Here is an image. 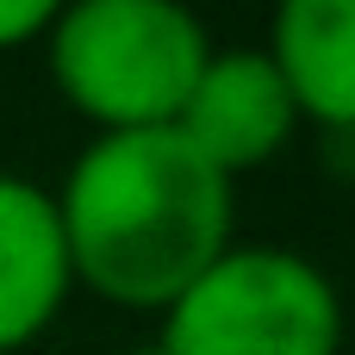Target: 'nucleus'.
Returning <instances> with one entry per match:
<instances>
[{"mask_svg": "<svg viewBox=\"0 0 355 355\" xmlns=\"http://www.w3.org/2000/svg\"><path fill=\"white\" fill-rule=\"evenodd\" d=\"M44 50L62 100L100 131H162L181 119L212 37L175 0H75L56 6Z\"/></svg>", "mask_w": 355, "mask_h": 355, "instance_id": "obj_2", "label": "nucleus"}, {"mask_svg": "<svg viewBox=\"0 0 355 355\" xmlns=\"http://www.w3.org/2000/svg\"><path fill=\"white\" fill-rule=\"evenodd\" d=\"M300 125V106L275 69L268 50L256 44H231V50H212L175 131L218 168V175H243L256 162H268Z\"/></svg>", "mask_w": 355, "mask_h": 355, "instance_id": "obj_4", "label": "nucleus"}, {"mask_svg": "<svg viewBox=\"0 0 355 355\" xmlns=\"http://www.w3.org/2000/svg\"><path fill=\"white\" fill-rule=\"evenodd\" d=\"M69 243L56 193L19 175H0V355L25 349L69 300Z\"/></svg>", "mask_w": 355, "mask_h": 355, "instance_id": "obj_5", "label": "nucleus"}, {"mask_svg": "<svg viewBox=\"0 0 355 355\" xmlns=\"http://www.w3.org/2000/svg\"><path fill=\"white\" fill-rule=\"evenodd\" d=\"M50 19H56L50 0H0V50H6V44H31V37H44Z\"/></svg>", "mask_w": 355, "mask_h": 355, "instance_id": "obj_7", "label": "nucleus"}, {"mask_svg": "<svg viewBox=\"0 0 355 355\" xmlns=\"http://www.w3.org/2000/svg\"><path fill=\"white\" fill-rule=\"evenodd\" d=\"M137 355H168V349H162V343H156V349H137Z\"/></svg>", "mask_w": 355, "mask_h": 355, "instance_id": "obj_8", "label": "nucleus"}, {"mask_svg": "<svg viewBox=\"0 0 355 355\" xmlns=\"http://www.w3.org/2000/svg\"><path fill=\"white\" fill-rule=\"evenodd\" d=\"M300 119L355 131V0H287L268 44Z\"/></svg>", "mask_w": 355, "mask_h": 355, "instance_id": "obj_6", "label": "nucleus"}, {"mask_svg": "<svg viewBox=\"0 0 355 355\" xmlns=\"http://www.w3.org/2000/svg\"><path fill=\"white\" fill-rule=\"evenodd\" d=\"M168 355H337L343 300L331 275L287 243H231L168 312Z\"/></svg>", "mask_w": 355, "mask_h": 355, "instance_id": "obj_3", "label": "nucleus"}, {"mask_svg": "<svg viewBox=\"0 0 355 355\" xmlns=\"http://www.w3.org/2000/svg\"><path fill=\"white\" fill-rule=\"evenodd\" d=\"M75 281L112 306L168 312L231 250V175L175 125L100 131L56 187Z\"/></svg>", "mask_w": 355, "mask_h": 355, "instance_id": "obj_1", "label": "nucleus"}]
</instances>
